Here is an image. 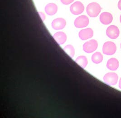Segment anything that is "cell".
<instances>
[{"label":"cell","instance_id":"obj_1","mask_svg":"<svg viewBox=\"0 0 121 118\" xmlns=\"http://www.w3.org/2000/svg\"><path fill=\"white\" fill-rule=\"evenodd\" d=\"M101 11V7L100 5L96 2L89 3L86 8L87 13L91 17H96L98 16Z\"/></svg>","mask_w":121,"mask_h":118},{"label":"cell","instance_id":"obj_2","mask_svg":"<svg viewBox=\"0 0 121 118\" xmlns=\"http://www.w3.org/2000/svg\"><path fill=\"white\" fill-rule=\"evenodd\" d=\"M117 50V46L112 42H107L104 43L103 47V53L108 55H112L115 54Z\"/></svg>","mask_w":121,"mask_h":118},{"label":"cell","instance_id":"obj_3","mask_svg":"<svg viewBox=\"0 0 121 118\" xmlns=\"http://www.w3.org/2000/svg\"><path fill=\"white\" fill-rule=\"evenodd\" d=\"M118 76L114 72H109L105 75L104 80L105 83L110 86H114L117 84L118 81Z\"/></svg>","mask_w":121,"mask_h":118},{"label":"cell","instance_id":"obj_4","mask_svg":"<svg viewBox=\"0 0 121 118\" xmlns=\"http://www.w3.org/2000/svg\"><path fill=\"white\" fill-rule=\"evenodd\" d=\"M98 42L94 39H92L84 43L83 45V50L87 53H91L95 51L98 48Z\"/></svg>","mask_w":121,"mask_h":118},{"label":"cell","instance_id":"obj_5","mask_svg":"<svg viewBox=\"0 0 121 118\" xmlns=\"http://www.w3.org/2000/svg\"><path fill=\"white\" fill-rule=\"evenodd\" d=\"M72 13L74 15H78L82 13L84 10V6L83 3L80 1H76L70 7Z\"/></svg>","mask_w":121,"mask_h":118},{"label":"cell","instance_id":"obj_6","mask_svg":"<svg viewBox=\"0 0 121 118\" xmlns=\"http://www.w3.org/2000/svg\"><path fill=\"white\" fill-rule=\"evenodd\" d=\"M89 22L88 17L82 15L78 17L74 21V25L78 28H83L87 27Z\"/></svg>","mask_w":121,"mask_h":118},{"label":"cell","instance_id":"obj_7","mask_svg":"<svg viewBox=\"0 0 121 118\" xmlns=\"http://www.w3.org/2000/svg\"><path fill=\"white\" fill-rule=\"evenodd\" d=\"M106 34L110 38L112 39H116L119 35V30L118 28L115 25H110L107 29Z\"/></svg>","mask_w":121,"mask_h":118},{"label":"cell","instance_id":"obj_8","mask_svg":"<svg viewBox=\"0 0 121 118\" xmlns=\"http://www.w3.org/2000/svg\"><path fill=\"white\" fill-rule=\"evenodd\" d=\"M66 21L62 18L55 19L52 22V27L55 30H60L64 29L66 26Z\"/></svg>","mask_w":121,"mask_h":118},{"label":"cell","instance_id":"obj_9","mask_svg":"<svg viewBox=\"0 0 121 118\" xmlns=\"http://www.w3.org/2000/svg\"><path fill=\"white\" fill-rule=\"evenodd\" d=\"M94 35V31L91 28H87L81 30L78 34L79 38L83 40H85L90 38H91Z\"/></svg>","mask_w":121,"mask_h":118},{"label":"cell","instance_id":"obj_10","mask_svg":"<svg viewBox=\"0 0 121 118\" xmlns=\"http://www.w3.org/2000/svg\"><path fill=\"white\" fill-rule=\"evenodd\" d=\"M112 20L113 16L109 12H104L100 15V21L104 25H109L112 21Z\"/></svg>","mask_w":121,"mask_h":118},{"label":"cell","instance_id":"obj_11","mask_svg":"<svg viewBox=\"0 0 121 118\" xmlns=\"http://www.w3.org/2000/svg\"><path fill=\"white\" fill-rule=\"evenodd\" d=\"M53 37L59 44L61 45L66 42L67 40L66 34L63 32H58L56 33L53 35Z\"/></svg>","mask_w":121,"mask_h":118},{"label":"cell","instance_id":"obj_12","mask_svg":"<svg viewBox=\"0 0 121 118\" xmlns=\"http://www.w3.org/2000/svg\"><path fill=\"white\" fill-rule=\"evenodd\" d=\"M58 11V6L55 3H51L47 4L45 7L46 13L49 16L55 15Z\"/></svg>","mask_w":121,"mask_h":118},{"label":"cell","instance_id":"obj_13","mask_svg":"<svg viewBox=\"0 0 121 118\" xmlns=\"http://www.w3.org/2000/svg\"><path fill=\"white\" fill-rule=\"evenodd\" d=\"M119 62L115 58L109 59L107 63V68L111 71H116L119 67Z\"/></svg>","mask_w":121,"mask_h":118},{"label":"cell","instance_id":"obj_14","mask_svg":"<svg viewBox=\"0 0 121 118\" xmlns=\"http://www.w3.org/2000/svg\"><path fill=\"white\" fill-rule=\"evenodd\" d=\"M75 62L83 68H84L88 64V60L84 56H80L75 60Z\"/></svg>","mask_w":121,"mask_h":118},{"label":"cell","instance_id":"obj_15","mask_svg":"<svg viewBox=\"0 0 121 118\" xmlns=\"http://www.w3.org/2000/svg\"><path fill=\"white\" fill-rule=\"evenodd\" d=\"M92 60L94 63L99 64L103 60V56L100 52H96L92 56Z\"/></svg>","mask_w":121,"mask_h":118},{"label":"cell","instance_id":"obj_16","mask_svg":"<svg viewBox=\"0 0 121 118\" xmlns=\"http://www.w3.org/2000/svg\"><path fill=\"white\" fill-rule=\"evenodd\" d=\"M64 50L70 57L73 58L75 54V50L74 47L70 44L66 45L64 48Z\"/></svg>","mask_w":121,"mask_h":118},{"label":"cell","instance_id":"obj_17","mask_svg":"<svg viewBox=\"0 0 121 118\" xmlns=\"http://www.w3.org/2000/svg\"><path fill=\"white\" fill-rule=\"evenodd\" d=\"M61 2L64 5H69L72 3L74 0H60Z\"/></svg>","mask_w":121,"mask_h":118},{"label":"cell","instance_id":"obj_18","mask_svg":"<svg viewBox=\"0 0 121 118\" xmlns=\"http://www.w3.org/2000/svg\"><path fill=\"white\" fill-rule=\"evenodd\" d=\"M38 13L39 15V16L41 17L42 21H44V20H45V16L44 13H42L41 12H39Z\"/></svg>","mask_w":121,"mask_h":118},{"label":"cell","instance_id":"obj_19","mask_svg":"<svg viewBox=\"0 0 121 118\" xmlns=\"http://www.w3.org/2000/svg\"><path fill=\"white\" fill-rule=\"evenodd\" d=\"M118 9L121 11V0H120L118 3Z\"/></svg>","mask_w":121,"mask_h":118},{"label":"cell","instance_id":"obj_20","mask_svg":"<svg viewBox=\"0 0 121 118\" xmlns=\"http://www.w3.org/2000/svg\"><path fill=\"white\" fill-rule=\"evenodd\" d=\"M119 87L120 89H121V78L119 80Z\"/></svg>","mask_w":121,"mask_h":118},{"label":"cell","instance_id":"obj_21","mask_svg":"<svg viewBox=\"0 0 121 118\" xmlns=\"http://www.w3.org/2000/svg\"><path fill=\"white\" fill-rule=\"evenodd\" d=\"M120 22H121V16H120Z\"/></svg>","mask_w":121,"mask_h":118},{"label":"cell","instance_id":"obj_22","mask_svg":"<svg viewBox=\"0 0 121 118\" xmlns=\"http://www.w3.org/2000/svg\"></svg>","mask_w":121,"mask_h":118}]
</instances>
